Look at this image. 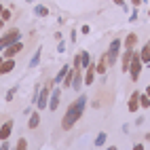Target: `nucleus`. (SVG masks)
Returning <instances> with one entry per match:
<instances>
[{
    "label": "nucleus",
    "instance_id": "nucleus-3",
    "mask_svg": "<svg viewBox=\"0 0 150 150\" xmlns=\"http://www.w3.org/2000/svg\"><path fill=\"white\" fill-rule=\"evenodd\" d=\"M142 68H144V62H142V57H139V51H133L131 66H129V76H131V81H133V83L139 78V72H142Z\"/></svg>",
    "mask_w": 150,
    "mask_h": 150
},
{
    "label": "nucleus",
    "instance_id": "nucleus-21",
    "mask_svg": "<svg viewBox=\"0 0 150 150\" xmlns=\"http://www.w3.org/2000/svg\"><path fill=\"white\" fill-rule=\"evenodd\" d=\"M89 66H91V55H89L87 51H81V70L89 68Z\"/></svg>",
    "mask_w": 150,
    "mask_h": 150
},
{
    "label": "nucleus",
    "instance_id": "nucleus-41",
    "mask_svg": "<svg viewBox=\"0 0 150 150\" xmlns=\"http://www.w3.org/2000/svg\"><path fill=\"white\" fill-rule=\"evenodd\" d=\"M2 51H4V49H2V47H0V53H2Z\"/></svg>",
    "mask_w": 150,
    "mask_h": 150
},
{
    "label": "nucleus",
    "instance_id": "nucleus-13",
    "mask_svg": "<svg viewBox=\"0 0 150 150\" xmlns=\"http://www.w3.org/2000/svg\"><path fill=\"white\" fill-rule=\"evenodd\" d=\"M13 68H15V59H4L2 64H0V76L2 74H8V72H13Z\"/></svg>",
    "mask_w": 150,
    "mask_h": 150
},
{
    "label": "nucleus",
    "instance_id": "nucleus-1",
    "mask_svg": "<svg viewBox=\"0 0 150 150\" xmlns=\"http://www.w3.org/2000/svg\"><path fill=\"white\" fill-rule=\"evenodd\" d=\"M85 106H87V95H78V99L76 102H72L68 106V110H66V114H64V121H62V129L64 131H68V129H72V125L78 121V118L83 116V110H85Z\"/></svg>",
    "mask_w": 150,
    "mask_h": 150
},
{
    "label": "nucleus",
    "instance_id": "nucleus-40",
    "mask_svg": "<svg viewBox=\"0 0 150 150\" xmlns=\"http://www.w3.org/2000/svg\"><path fill=\"white\" fill-rule=\"evenodd\" d=\"M2 62H4V57H2V53H0V64H2Z\"/></svg>",
    "mask_w": 150,
    "mask_h": 150
},
{
    "label": "nucleus",
    "instance_id": "nucleus-36",
    "mask_svg": "<svg viewBox=\"0 0 150 150\" xmlns=\"http://www.w3.org/2000/svg\"><path fill=\"white\" fill-rule=\"evenodd\" d=\"M2 28H4V19H2V17H0V30H2Z\"/></svg>",
    "mask_w": 150,
    "mask_h": 150
},
{
    "label": "nucleus",
    "instance_id": "nucleus-28",
    "mask_svg": "<svg viewBox=\"0 0 150 150\" xmlns=\"http://www.w3.org/2000/svg\"><path fill=\"white\" fill-rule=\"evenodd\" d=\"M57 53H66V42H64V40L57 45Z\"/></svg>",
    "mask_w": 150,
    "mask_h": 150
},
{
    "label": "nucleus",
    "instance_id": "nucleus-15",
    "mask_svg": "<svg viewBox=\"0 0 150 150\" xmlns=\"http://www.w3.org/2000/svg\"><path fill=\"white\" fill-rule=\"evenodd\" d=\"M70 68H72V66H62V70H59V72H57V76L53 78V85H62V81L66 78V74L70 72Z\"/></svg>",
    "mask_w": 150,
    "mask_h": 150
},
{
    "label": "nucleus",
    "instance_id": "nucleus-18",
    "mask_svg": "<svg viewBox=\"0 0 150 150\" xmlns=\"http://www.w3.org/2000/svg\"><path fill=\"white\" fill-rule=\"evenodd\" d=\"M74 74H76V70L70 68V72L66 74V78L62 81V87H64V89H66V87H72V83H74Z\"/></svg>",
    "mask_w": 150,
    "mask_h": 150
},
{
    "label": "nucleus",
    "instance_id": "nucleus-32",
    "mask_svg": "<svg viewBox=\"0 0 150 150\" xmlns=\"http://www.w3.org/2000/svg\"><path fill=\"white\" fill-rule=\"evenodd\" d=\"M135 19H137V11H133V13H131V17H129V21H135Z\"/></svg>",
    "mask_w": 150,
    "mask_h": 150
},
{
    "label": "nucleus",
    "instance_id": "nucleus-7",
    "mask_svg": "<svg viewBox=\"0 0 150 150\" xmlns=\"http://www.w3.org/2000/svg\"><path fill=\"white\" fill-rule=\"evenodd\" d=\"M59 102H62V89L55 87L51 91V97H49V110H57L59 108Z\"/></svg>",
    "mask_w": 150,
    "mask_h": 150
},
{
    "label": "nucleus",
    "instance_id": "nucleus-43",
    "mask_svg": "<svg viewBox=\"0 0 150 150\" xmlns=\"http://www.w3.org/2000/svg\"><path fill=\"white\" fill-rule=\"evenodd\" d=\"M148 17H150V11H148Z\"/></svg>",
    "mask_w": 150,
    "mask_h": 150
},
{
    "label": "nucleus",
    "instance_id": "nucleus-39",
    "mask_svg": "<svg viewBox=\"0 0 150 150\" xmlns=\"http://www.w3.org/2000/svg\"><path fill=\"white\" fill-rule=\"evenodd\" d=\"M2 11H4V6H2V4H0V15H2Z\"/></svg>",
    "mask_w": 150,
    "mask_h": 150
},
{
    "label": "nucleus",
    "instance_id": "nucleus-27",
    "mask_svg": "<svg viewBox=\"0 0 150 150\" xmlns=\"http://www.w3.org/2000/svg\"><path fill=\"white\" fill-rule=\"evenodd\" d=\"M0 17H2L4 21H8V19H11V11H8V8H4V11H2V15H0Z\"/></svg>",
    "mask_w": 150,
    "mask_h": 150
},
{
    "label": "nucleus",
    "instance_id": "nucleus-20",
    "mask_svg": "<svg viewBox=\"0 0 150 150\" xmlns=\"http://www.w3.org/2000/svg\"><path fill=\"white\" fill-rule=\"evenodd\" d=\"M34 15L36 17H49V8L45 4H36L34 6Z\"/></svg>",
    "mask_w": 150,
    "mask_h": 150
},
{
    "label": "nucleus",
    "instance_id": "nucleus-23",
    "mask_svg": "<svg viewBox=\"0 0 150 150\" xmlns=\"http://www.w3.org/2000/svg\"><path fill=\"white\" fill-rule=\"evenodd\" d=\"M139 106H142V108H150V97H148L146 93L139 95Z\"/></svg>",
    "mask_w": 150,
    "mask_h": 150
},
{
    "label": "nucleus",
    "instance_id": "nucleus-6",
    "mask_svg": "<svg viewBox=\"0 0 150 150\" xmlns=\"http://www.w3.org/2000/svg\"><path fill=\"white\" fill-rule=\"evenodd\" d=\"M21 51H23V42H21V40H17V42H13V45L4 47V51H2V57H4V59H11V57L19 55Z\"/></svg>",
    "mask_w": 150,
    "mask_h": 150
},
{
    "label": "nucleus",
    "instance_id": "nucleus-38",
    "mask_svg": "<svg viewBox=\"0 0 150 150\" xmlns=\"http://www.w3.org/2000/svg\"><path fill=\"white\" fill-rule=\"evenodd\" d=\"M146 95H148V97H150V85H148V87H146Z\"/></svg>",
    "mask_w": 150,
    "mask_h": 150
},
{
    "label": "nucleus",
    "instance_id": "nucleus-29",
    "mask_svg": "<svg viewBox=\"0 0 150 150\" xmlns=\"http://www.w3.org/2000/svg\"><path fill=\"white\" fill-rule=\"evenodd\" d=\"M15 91H17V89H11V91H8V93H6V102H11V99H13V95H15Z\"/></svg>",
    "mask_w": 150,
    "mask_h": 150
},
{
    "label": "nucleus",
    "instance_id": "nucleus-9",
    "mask_svg": "<svg viewBox=\"0 0 150 150\" xmlns=\"http://www.w3.org/2000/svg\"><path fill=\"white\" fill-rule=\"evenodd\" d=\"M133 51H135V49H133ZM133 51H129V49H125V51H123V55H121V70H123V72H129V66H131Z\"/></svg>",
    "mask_w": 150,
    "mask_h": 150
},
{
    "label": "nucleus",
    "instance_id": "nucleus-19",
    "mask_svg": "<svg viewBox=\"0 0 150 150\" xmlns=\"http://www.w3.org/2000/svg\"><path fill=\"white\" fill-rule=\"evenodd\" d=\"M81 87H83V74H81V70H76V74H74V83H72V89L78 93V91H81Z\"/></svg>",
    "mask_w": 150,
    "mask_h": 150
},
{
    "label": "nucleus",
    "instance_id": "nucleus-8",
    "mask_svg": "<svg viewBox=\"0 0 150 150\" xmlns=\"http://www.w3.org/2000/svg\"><path fill=\"white\" fill-rule=\"evenodd\" d=\"M110 68V59H108V53H104L102 57H99V62L95 64V72L97 74H106Z\"/></svg>",
    "mask_w": 150,
    "mask_h": 150
},
{
    "label": "nucleus",
    "instance_id": "nucleus-31",
    "mask_svg": "<svg viewBox=\"0 0 150 150\" xmlns=\"http://www.w3.org/2000/svg\"><path fill=\"white\" fill-rule=\"evenodd\" d=\"M114 4H118V6H123V8H127V6H125V0H114Z\"/></svg>",
    "mask_w": 150,
    "mask_h": 150
},
{
    "label": "nucleus",
    "instance_id": "nucleus-14",
    "mask_svg": "<svg viewBox=\"0 0 150 150\" xmlns=\"http://www.w3.org/2000/svg\"><path fill=\"white\" fill-rule=\"evenodd\" d=\"M95 64H91V66H89L87 68V74H85V85H93L95 83Z\"/></svg>",
    "mask_w": 150,
    "mask_h": 150
},
{
    "label": "nucleus",
    "instance_id": "nucleus-11",
    "mask_svg": "<svg viewBox=\"0 0 150 150\" xmlns=\"http://www.w3.org/2000/svg\"><path fill=\"white\" fill-rule=\"evenodd\" d=\"M135 45H137V34H127L125 36V40H123V47L125 49H129V51H133V49H135Z\"/></svg>",
    "mask_w": 150,
    "mask_h": 150
},
{
    "label": "nucleus",
    "instance_id": "nucleus-37",
    "mask_svg": "<svg viewBox=\"0 0 150 150\" xmlns=\"http://www.w3.org/2000/svg\"><path fill=\"white\" fill-rule=\"evenodd\" d=\"M106 150H118V148H116V146H108Z\"/></svg>",
    "mask_w": 150,
    "mask_h": 150
},
{
    "label": "nucleus",
    "instance_id": "nucleus-2",
    "mask_svg": "<svg viewBox=\"0 0 150 150\" xmlns=\"http://www.w3.org/2000/svg\"><path fill=\"white\" fill-rule=\"evenodd\" d=\"M51 91H53V81L47 83L40 91H38V97H36V108H38V110L49 108V97H51Z\"/></svg>",
    "mask_w": 150,
    "mask_h": 150
},
{
    "label": "nucleus",
    "instance_id": "nucleus-22",
    "mask_svg": "<svg viewBox=\"0 0 150 150\" xmlns=\"http://www.w3.org/2000/svg\"><path fill=\"white\" fill-rule=\"evenodd\" d=\"M15 150H28V139H25V137H19V139H17Z\"/></svg>",
    "mask_w": 150,
    "mask_h": 150
},
{
    "label": "nucleus",
    "instance_id": "nucleus-42",
    "mask_svg": "<svg viewBox=\"0 0 150 150\" xmlns=\"http://www.w3.org/2000/svg\"><path fill=\"white\" fill-rule=\"evenodd\" d=\"M28 2H34V0H28Z\"/></svg>",
    "mask_w": 150,
    "mask_h": 150
},
{
    "label": "nucleus",
    "instance_id": "nucleus-5",
    "mask_svg": "<svg viewBox=\"0 0 150 150\" xmlns=\"http://www.w3.org/2000/svg\"><path fill=\"white\" fill-rule=\"evenodd\" d=\"M121 47H123V40L121 38H114L112 42H110V47H108V59H110V66L112 64H116V59H118V53H121Z\"/></svg>",
    "mask_w": 150,
    "mask_h": 150
},
{
    "label": "nucleus",
    "instance_id": "nucleus-34",
    "mask_svg": "<svg viewBox=\"0 0 150 150\" xmlns=\"http://www.w3.org/2000/svg\"><path fill=\"white\" fill-rule=\"evenodd\" d=\"M142 2H144V0H131V4H133V6H139Z\"/></svg>",
    "mask_w": 150,
    "mask_h": 150
},
{
    "label": "nucleus",
    "instance_id": "nucleus-10",
    "mask_svg": "<svg viewBox=\"0 0 150 150\" xmlns=\"http://www.w3.org/2000/svg\"><path fill=\"white\" fill-rule=\"evenodd\" d=\"M139 91H133L131 97H129V102H127V108H129V112H135V110L139 108Z\"/></svg>",
    "mask_w": 150,
    "mask_h": 150
},
{
    "label": "nucleus",
    "instance_id": "nucleus-30",
    "mask_svg": "<svg viewBox=\"0 0 150 150\" xmlns=\"http://www.w3.org/2000/svg\"><path fill=\"white\" fill-rule=\"evenodd\" d=\"M81 32H83V34H89V32H91V28H89V25H83Z\"/></svg>",
    "mask_w": 150,
    "mask_h": 150
},
{
    "label": "nucleus",
    "instance_id": "nucleus-12",
    "mask_svg": "<svg viewBox=\"0 0 150 150\" xmlns=\"http://www.w3.org/2000/svg\"><path fill=\"white\" fill-rule=\"evenodd\" d=\"M11 131H13V121H6L2 127H0V139H2V142L8 139L11 137Z\"/></svg>",
    "mask_w": 150,
    "mask_h": 150
},
{
    "label": "nucleus",
    "instance_id": "nucleus-4",
    "mask_svg": "<svg viewBox=\"0 0 150 150\" xmlns=\"http://www.w3.org/2000/svg\"><path fill=\"white\" fill-rule=\"evenodd\" d=\"M17 40H21V32H19L17 28H11V30H6V32L0 36V47H8V45H13Z\"/></svg>",
    "mask_w": 150,
    "mask_h": 150
},
{
    "label": "nucleus",
    "instance_id": "nucleus-17",
    "mask_svg": "<svg viewBox=\"0 0 150 150\" xmlns=\"http://www.w3.org/2000/svg\"><path fill=\"white\" fill-rule=\"evenodd\" d=\"M139 57H142V62H144L146 66L150 64V45H148V42H146L142 49H139Z\"/></svg>",
    "mask_w": 150,
    "mask_h": 150
},
{
    "label": "nucleus",
    "instance_id": "nucleus-44",
    "mask_svg": "<svg viewBox=\"0 0 150 150\" xmlns=\"http://www.w3.org/2000/svg\"><path fill=\"white\" fill-rule=\"evenodd\" d=\"M148 45H150V40H148Z\"/></svg>",
    "mask_w": 150,
    "mask_h": 150
},
{
    "label": "nucleus",
    "instance_id": "nucleus-24",
    "mask_svg": "<svg viewBox=\"0 0 150 150\" xmlns=\"http://www.w3.org/2000/svg\"><path fill=\"white\" fill-rule=\"evenodd\" d=\"M38 62H40V49H38V51L34 53V57L30 59V68H36V66H38Z\"/></svg>",
    "mask_w": 150,
    "mask_h": 150
},
{
    "label": "nucleus",
    "instance_id": "nucleus-33",
    "mask_svg": "<svg viewBox=\"0 0 150 150\" xmlns=\"http://www.w3.org/2000/svg\"><path fill=\"white\" fill-rule=\"evenodd\" d=\"M0 150H8V142H6V139L2 142V146H0Z\"/></svg>",
    "mask_w": 150,
    "mask_h": 150
},
{
    "label": "nucleus",
    "instance_id": "nucleus-26",
    "mask_svg": "<svg viewBox=\"0 0 150 150\" xmlns=\"http://www.w3.org/2000/svg\"><path fill=\"white\" fill-rule=\"evenodd\" d=\"M72 68H74V70H81V53H76V55H74V62H72Z\"/></svg>",
    "mask_w": 150,
    "mask_h": 150
},
{
    "label": "nucleus",
    "instance_id": "nucleus-35",
    "mask_svg": "<svg viewBox=\"0 0 150 150\" xmlns=\"http://www.w3.org/2000/svg\"><path fill=\"white\" fill-rule=\"evenodd\" d=\"M133 150H144V144H135V146H133Z\"/></svg>",
    "mask_w": 150,
    "mask_h": 150
},
{
    "label": "nucleus",
    "instance_id": "nucleus-25",
    "mask_svg": "<svg viewBox=\"0 0 150 150\" xmlns=\"http://www.w3.org/2000/svg\"><path fill=\"white\" fill-rule=\"evenodd\" d=\"M106 144V133H99L97 137H95V148H99V146H104Z\"/></svg>",
    "mask_w": 150,
    "mask_h": 150
},
{
    "label": "nucleus",
    "instance_id": "nucleus-16",
    "mask_svg": "<svg viewBox=\"0 0 150 150\" xmlns=\"http://www.w3.org/2000/svg\"><path fill=\"white\" fill-rule=\"evenodd\" d=\"M38 123H40V110H36V112L30 114V123H28V127H30V129H36Z\"/></svg>",
    "mask_w": 150,
    "mask_h": 150
}]
</instances>
